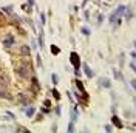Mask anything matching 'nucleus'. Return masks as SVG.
<instances>
[{"label": "nucleus", "mask_w": 136, "mask_h": 133, "mask_svg": "<svg viewBox=\"0 0 136 133\" xmlns=\"http://www.w3.org/2000/svg\"><path fill=\"white\" fill-rule=\"evenodd\" d=\"M135 102H136V98H135Z\"/></svg>", "instance_id": "7c9ffc66"}, {"label": "nucleus", "mask_w": 136, "mask_h": 133, "mask_svg": "<svg viewBox=\"0 0 136 133\" xmlns=\"http://www.w3.org/2000/svg\"><path fill=\"white\" fill-rule=\"evenodd\" d=\"M130 84H132V87H133V90H135V91H136V79H132V82H130Z\"/></svg>", "instance_id": "a878e982"}, {"label": "nucleus", "mask_w": 136, "mask_h": 133, "mask_svg": "<svg viewBox=\"0 0 136 133\" xmlns=\"http://www.w3.org/2000/svg\"><path fill=\"white\" fill-rule=\"evenodd\" d=\"M99 85H102V87H105V88H110V87H111V82H110L107 77H101V79H99Z\"/></svg>", "instance_id": "ddd939ff"}, {"label": "nucleus", "mask_w": 136, "mask_h": 133, "mask_svg": "<svg viewBox=\"0 0 136 133\" xmlns=\"http://www.w3.org/2000/svg\"><path fill=\"white\" fill-rule=\"evenodd\" d=\"M74 85H76V87L79 88V91H81V93H82V95H84L85 98H88V95H87V91H85V87H84V84H82V82H81L79 79H76V81H74Z\"/></svg>", "instance_id": "1a4fd4ad"}, {"label": "nucleus", "mask_w": 136, "mask_h": 133, "mask_svg": "<svg viewBox=\"0 0 136 133\" xmlns=\"http://www.w3.org/2000/svg\"><path fill=\"white\" fill-rule=\"evenodd\" d=\"M68 132H74V122L70 121V126H68Z\"/></svg>", "instance_id": "412c9836"}, {"label": "nucleus", "mask_w": 136, "mask_h": 133, "mask_svg": "<svg viewBox=\"0 0 136 133\" xmlns=\"http://www.w3.org/2000/svg\"><path fill=\"white\" fill-rule=\"evenodd\" d=\"M19 54H20V57H29V54H31L29 46H28V45H20V48H19Z\"/></svg>", "instance_id": "0eeeda50"}, {"label": "nucleus", "mask_w": 136, "mask_h": 133, "mask_svg": "<svg viewBox=\"0 0 136 133\" xmlns=\"http://www.w3.org/2000/svg\"><path fill=\"white\" fill-rule=\"evenodd\" d=\"M77 116H79L77 108H73V112H71V121H73V122H74V121H77Z\"/></svg>", "instance_id": "dca6fc26"}, {"label": "nucleus", "mask_w": 136, "mask_h": 133, "mask_svg": "<svg viewBox=\"0 0 136 133\" xmlns=\"http://www.w3.org/2000/svg\"><path fill=\"white\" fill-rule=\"evenodd\" d=\"M50 50H51V53H53L54 56H57V54L60 53V48H59V46H56V45H51V46H50Z\"/></svg>", "instance_id": "2eb2a0df"}, {"label": "nucleus", "mask_w": 136, "mask_h": 133, "mask_svg": "<svg viewBox=\"0 0 136 133\" xmlns=\"http://www.w3.org/2000/svg\"><path fill=\"white\" fill-rule=\"evenodd\" d=\"M31 84H33V88H34V91L37 93V91H40V84H39V81H37V77L36 76H33L31 77Z\"/></svg>", "instance_id": "9b49d317"}, {"label": "nucleus", "mask_w": 136, "mask_h": 133, "mask_svg": "<svg viewBox=\"0 0 136 133\" xmlns=\"http://www.w3.org/2000/svg\"><path fill=\"white\" fill-rule=\"evenodd\" d=\"M84 73L87 74V77H93L94 76V73H93V70L88 67V64H84Z\"/></svg>", "instance_id": "f8f14e48"}, {"label": "nucleus", "mask_w": 136, "mask_h": 133, "mask_svg": "<svg viewBox=\"0 0 136 133\" xmlns=\"http://www.w3.org/2000/svg\"><path fill=\"white\" fill-rule=\"evenodd\" d=\"M51 77H53V84L56 85V84H57V81H59V79H57V74H53Z\"/></svg>", "instance_id": "5701e85b"}, {"label": "nucleus", "mask_w": 136, "mask_h": 133, "mask_svg": "<svg viewBox=\"0 0 136 133\" xmlns=\"http://www.w3.org/2000/svg\"><path fill=\"white\" fill-rule=\"evenodd\" d=\"M135 48H136V40H135Z\"/></svg>", "instance_id": "c756f323"}, {"label": "nucleus", "mask_w": 136, "mask_h": 133, "mask_svg": "<svg viewBox=\"0 0 136 133\" xmlns=\"http://www.w3.org/2000/svg\"><path fill=\"white\" fill-rule=\"evenodd\" d=\"M34 112H36V108H34L33 105H29V107L26 108V116H28V118H33V116H34Z\"/></svg>", "instance_id": "4468645a"}, {"label": "nucleus", "mask_w": 136, "mask_h": 133, "mask_svg": "<svg viewBox=\"0 0 136 133\" xmlns=\"http://www.w3.org/2000/svg\"><path fill=\"white\" fill-rule=\"evenodd\" d=\"M125 11H127V6H118L116 11L110 15V22L115 23V25H119V17H121V14L125 12Z\"/></svg>", "instance_id": "f03ea898"}, {"label": "nucleus", "mask_w": 136, "mask_h": 133, "mask_svg": "<svg viewBox=\"0 0 136 133\" xmlns=\"http://www.w3.org/2000/svg\"><path fill=\"white\" fill-rule=\"evenodd\" d=\"M2 43H3L5 50H11V48L15 45V37H14V34H6V36L3 37Z\"/></svg>", "instance_id": "20e7f679"}, {"label": "nucleus", "mask_w": 136, "mask_h": 133, "mask_svg": "<svg viewBox=\"0 0 136 133\" xmlns=\"http://www.w3.org/2000/svg\"><path fill=\"white\" fill-rule=\"evenodd\" d=\"M15 101H17V104H20L22 110H25L26 105H31V98H28L25 93H19V95L15 96Z\"/></svg>", "instance_id": "7ed1b4c3"}, {"label": "nucleus", "mask_w": 136, "mask_h": 133, "mask_svg": "<svg viewBox=\"0 0 136 133\" xmlns=\"http://www.w3.org/2000/svg\"><path fill=\"white\" fill-rule=\"evenodd\" d=\"M14 73L19 79L22 81H28L33 77V65H31V60L28 57H22V60L19 64H15L14 67Z\"/></svg>", "instance_id": "f257e3e1"}, {"label": "nucleus", "mask_w": 136, "mask_h": 133, "mask_svg": "<svg viewBox=\"0 0 136 133\" xmlns=\"http://www.w3.org/2000/svg\"><path fill=\"white\" fill-rule=\"evenodd\" d=\"M111 122H113V126H115L116 129H122V127H124V126H122V121H121L119 116H116V115L111 116Z\"/></svg>", "instance_id": "9d476101"}, {"label": "nucleus", "mask_w": 136, "mask_h": 133, "mask_svg": "<svg viewBox=\"0 0 136 133\" xmlns=\"http://www.w3.org/2000/svg\"><path fill=\"white\" fill-rule=\"evenodd\" d=\"M0 85L2 87H9L11 85V79H9V76L6 74V73H0Z\"/></svg>", "instance_id": "423d86ee"}, {"label": "nucleus", "mask_w": 136, "mask_h": 133, "mask_svg": "<svg viewBox=\"0 0 136 133\" xmlns=\"http://www.w3.org/2000/svg\"><path fill=\"white\" fill-rule=\"evenodd\" d=\"M40 22H42V25H45V14L43 12L40 14Z\"/></svg>", "instance_id": "b1692460"}, {"label": "nucleus", "mask_w": 136, "mask_h": 133, "mask_svg": "<svg viewBox=\"0 0 136 133\" xmlns=\"http://www.w3.org/2000/svg\"><path fill=\"white\" fill-rule=\"evenodd\" d=\"M51 93H53V96H54V99H56V101H60V93H59L56 88H53V90H51Z\"/></svg>", "instance_id": "a211bd4d"}, {"label": "nucleus", "mask_w": 136, "mask_h": 133, "mask_svg": "<svg viewBox=\"0 0 136 133\" xmlns=\"http://www.w3.org/2000/svg\"><path fill=\"white\" fill-rule=\"evenodd\" d=\"M113 74L116 76V79H119V81H122V74L118 71V70H113Z\"/></svg>", "instance_id": "aec40b11"}, {"label": "nucleus", "mask_w": 136, "mask_h": 133, "mask_svg": "<svg viewBox=\"0 0 136 133\" xmlns=\"http://www.w3.org/2000/svg\"><path fill=\"white\" fill-rule=\"evenodd\" d=\"M70 62H71V65L74 67V70H79L81 68V57H79V54L76 53V51H73L71 54H70Z\"/></svg>", "instance_id": "39448f33"}, {"label": "nucleus", "mask_w": 136, "mask_h": 133, "mask_svg": "<svg viewBox=\"0 0 136 133\" xmlns=\"http://www.w3.org/2000/svg\"><path fill=\"white\" fill-rule=\"evenodd\" d=\"M56 115H60V105H59V107H56Z\"/></svg>", "instance_id": "c85d7f7f"}, {"label": "nucleus", "mask_w": 136, "mask_h": 133, "mask_svg": "<svg viewBox=\"0 0 136 133\" xmlns=\"http://www.w3.org/2000/svg\"><path fill=\"white\" fill-rule=\"evenodd\" d=\"M39 45H40V48H43V31H40V36H39Z\"/></svg>", "instance_id": "6ab92c4d"}, {"label": "nucleus", "mask_w": 136, "mask_h": 133, "mask_svg": "<svg viewBox=\"0 0 136 133\" xmlns=\"http://www.w3.org/2000/svg\"><path fill=\"white\" fill-rule=\"evenodd\" d=\"M111 130H113L111 126H105V132H111Z\"/></svg>", "instance_id": "bb28decb"}, {"label": "nucleus", "mask_w": 136, "mask_h": 133, "mask_svg": "<svg viewBox=\"0 0 136 133\" xmlns=\"http://www.w3.org/2000/svg\"><path fill=\"white\" fill-rule=\"evenodd\" d=\"M0 98H2V99H11V98H12L11 93L8 91V87H2V85H0Z\"/></svg>", "instance_id": "6e6552de"}, {"label": "nucleus", "mask_w": 136, "mask_h": 133, "mask_svg": "<svg viewBox=\"0 0 136 133\" xmlns=\"http://www.w3.org/2000/svg\"><path fill=\"white\" fill-rule=\"evenodd\" d=\"M36 59H37V67H42V59H40V56H37Z\"/></svg>", "instance_id": "393cba45"}, {"label": "nucleus", "mask_w": 136, "mask_h": 133, "mask_svg": "<svg viewBox=\"0 0 136 133\" xmlns=\"http://www.w3.org/2000/svg\"><path fill=\"white\" fill-rule=\"evenodd\" d=\"M82 34H85V36H90V29H87L85 26L82 28Z\"/></svg>", "instance_id": "4be33fe9"}, {"label": "nucleus", "mask_w": 136, "mask_h": 133, "mask_svg": "<svg viewBox=\"0 0 136 133\" xmlns=\"http://www.w3.org/2000/svg\"><path fill=\"white\" fill-rule=\"evenodd\" d=\"M3 12H6V14L11 17V15L14 14V12H12V6H5V8H3Z\"/></svg>", "instance_id": "f3484780"}, {"label": "nucleus", "mask_w": 136, "mask_h": 133, "mask_svg": "<svg viewBox=\"0 0 136 133\" xmlns=\"http://www.w3.org/2000/svg\"><path fill=\"white\" fill-rule=\"evenodd\" d=\"M43 105H45V107H50V105H51V102H50V101H48V99H46V101H45V102H43Z\"/></svg>", "instance_id": "cd10ccee"}]
</instances>
